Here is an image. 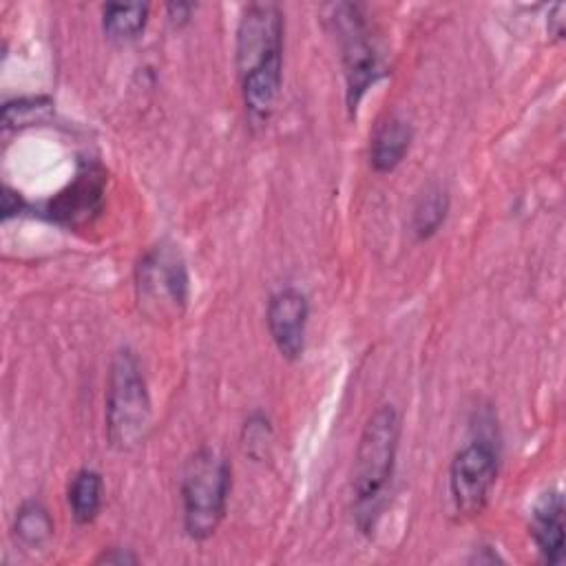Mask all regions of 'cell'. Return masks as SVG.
<instances>
[{
  "label": "cell",
  "mask_w": 566,
  "mask_h": 566,
  "mask_svg": "<svg viewBox=\"0 0 566 566\" xmlns=\"http://www.w3.org/2000/svg\"><path fill=\"white\" fill-rule=\"evenodd\" d=\"M237 75L245 111L261 124L274 111L283 80V13L272 2H252L237 27Z\"/></svg>",
  "instance_id": "6da1fadb"
},
{
  "label": "cell",
  "mask_w": 566,
  "mask_h": 566,
  "mask_svg": "<svg viewBox=\"0 0 566 566\" xmlns=\"http://www.w3.org/2000/svg\"><path fill=\"white\" fill-rule=\"evenodd\" d=\"M400 442V416L391 405H380L367 418L352 473V511L360 533H371L391 486Z\"/></svg>",
  "instance_id": "7a4b0ae2"
},
{
  "label": "cell",
  "mask_w": 566,
  "mask_h": 566,
  "mask_svg": "<svg viewBox=\"0 0 566 566\" xmlns=\"http://www.w3.org/2000/svg\"><path fill=\"white\" fill-rule=\"evenodd\" d=\"M153 427V407L139 360L130 349H119L111 363L106 389V433L115 449L142 447Z\"/></svg>",
  "instance_id": "3957f363"
},
{
  "label": "cell",
  "mask_w": 566,
  "mask_h": 566,
  "mask_svg": "<svg viewBox=\"0 0 566 566\" xmlns=\"http://www.w3.org/2000/svg\"><path fill=\"white\" fill-rule=\"evenodd\" d=\"M230 464L214 449L195 451L181 473L184 528L192 539H208L219 528L230 495Z\"/></svg>",
  "instance_id": "277c9868"
},
{
  "label": "cell",
  "mask_w": 566,
  "mask_h": 566,
  "mask_svg": "<svg viewBox=\"0 0 566 566\" xmlns=\"http://www.w3.org/2000/svg\"><path fill=\"white\" fill-rule=\"evenodd\" d=\"M135 294L142 314L155 323L179 321L190 296L186 261L170 243L150 248L135 270Z\"/></svg>",
  "instance_id": "5b68a950"
},
{
  "label": "cell",
  "mask_w": 566,
  "mask_h": 566,
  "mask_svg": "<svg viewBox=\"0 0 566 566\" xmlns=\"http://www.w3.org/2000/svg\"><path fill=\"white\" fill-rule=\"evenodd\" d=\"M332 22H334V31L340 46L343 69H345L347 106L354 113L365 91L380 75V57L376 53V46L369 35V27L360 7L356 4L334 7Z\"/></svg>",
  "instance_id": "8992f818"
},
{
  "label": "cell",
  "mask_w": 566,
  "mask_h": 566,
  "mask_svg": "<svg viewBox=\"0 0 566 566\" xmlns=\"http://www.w3.org/2000/svg\"><path fill=\"white\" fill-rule=\"evenodd\" d=\"M497 480V453L491 442L473 440L464 444L449 467V493L453 506L464 517H475L491 500Z\"/></svg>",
  "instance_id": "52a82bcc"
},
{
  "label": "cell",
  "mask_w": 566,
  "mask_h": 566,
  "mask_svg": "<svg viewBox=\"0 0 566 566\" xmlns=\"http://www.w3.org/2000/svg\"><path fill=\"white\" fill-rule=\"evenodd\" d=\"M310 316L307 296L296 287L279 290L265 312L268 332L279 349V354L287 360H296L305 347V327Z\"/></svg>",
  "instance_id": "ba28073f"
},
{
  "label": "cell",
  "mask_w": 566,
  "mask_h": 566,
  "mask_svg": "<svg viewBox=\"0 0 566 566\" xmlns=\"http://www.w3.org/2000/svg\"><path fill=\"white\" fill-rule=\"evenodd\" d=\"M104 177L95 168H88L75 177L55 199L49 203V217L64 226H80L88 221L102 206Z\"/></svg>",
  "instance_id": "9c48e42d"
},
{
  "label": "cell",
  "mask_w": 566,
  "mask_h": 566,
  "mask_svg": "<svg viewBox=\"0 0 566 566\" xmlns=\"http://www.w3.org/2000/svg\"><path fill=\"white\" fill-rule=\"evenodd\" d=\"M531 535L546 564L564 562V497L557 489L546 491L533 506Z\"/></svg>",
  "instance_id": "30bf717a"
},
{
  "label": "cell",
  "mask_w": 566,
  "mask_h": 566,
  "mask_svg": "<svg viewBox=\"0 0 566 566\" xmlns=\"http://www.w3.org/2000/svg\"><path fill=\"white\" fill-rule=\"evenodd\" d=\"M413 139L411 124L398 115H385L369 139V161L376 172H391L407 155Z\"/></svg>",
  "instance_id": "8fae6325"
},
{
  "label": "cell",
  "mask_w": 566,
  "mask_h": 566,
  "mask_svg": "<svg viewBox=\"0 0 566 566\" xmlns=\"http://www.w3.org/2000/svg\"><path fill=\"white\" fill-rule=\"evenodd\" d=\"M148 22V4L142 2H111L102 11L104 35L115 44L135 42Z\"/></svg>",
  "instance_id": "7c38bea8"
},
{
  "label": "cell",
  "mask_w": 566,
  "mask_h": 566,
  "mask_svg": "<svg viewBox=\"0 0 566 566\" xmlns=\"http://www.w3.org/2000/svg\"><path fill=\"white\" fill-rule=\"evenodd\" d=\"M69 509L77 524H88L97 517L104 502V482L102 475L93 469L77 471L69 482Z\"/></svg>",
  "instance_id": "4fadbf2b"
},
{
  "label": "cell",
  "mask_w": 566,
  "mask_h": 566,
  "mask_svg": "<svg viewBox=\"0 0 566 566\" xmlns=\"http://www.w3.org/2000/svg\"><path fill=\"white\" fill-rule=\"evenodd\" d=\"M449 212V197L440 186H429L416 201L411 212V232L424 241L433 237L444 223Z\"/></svg>",
  "instance_id": "5bb4252c"
},
{
  "label": "cell",
  "mask_w": 566,
  "mask_h": 566,
  "mask_svg": "<svg viewBox=\"0 0 566 566\" xmlns=\"http://www.w3.org/2000/svg\"><path fill=\"white\" fill-rule=\"evenodd\" d=\"M13 531L24 546H42L53 535V520L40 502H27L15 513Z\"/></svg>",
  "instance_id": "9a60e30c"
},
{
  "label": "cell",
  "mask_w": 566,
  "mask_h": 566,
  "mask_svg": "<svg viewBox=\"0 0 566 566\" xmlns=\"http://www.w3.org/2000/svg\"><path fill=\"white\" fill-rule=\"evenodd\" d=\"M51 111V102L49 99H15L4 104L2 111V122L7 128L11 126H29L35 124L38 119H44L46 113Z\"/></svg>",
  "instance_id": "2e32d148"
},
{
  "label": "cell",
  "mask_w": 566,
  "mask_h": 566,
  "mask_svg": "<svg viewBox=\"0 0 566 566\" xmlns=\"http://www.w3.org/2000/svg\"><path fill=\"white\" fill-rule=\"evenodd\" d=\"M95 562H97V564H117V566H124V564H137V557H135L130 551H124V548H108V551H104Z\"/></svg>",
  "instance_id": "e0dca14e"
},
{
  "label": "cell",
  "mask_w": 566,
  "mask_h": 566,
  "mask_svg": "<svg viewBox=\"0 0 566 566\" xmlns=\"http://www.w3.org/2000/svg\"><path fill=\"white\" fill-rule=\"evenodd\" d=\"M564 11H566V7L559 2V4H555V7L551 9V13H548L546 29H548V33H551L555 40H562V38H564Z\"/></svg>",
  "instance_id": "ac0fdd59"
},
{
  "label": "cell",
  "mask_w": 566,
  "mask_h": 566,
  "mask_svg": "<svg viewBox=\"0 0 566 566\" xmlns=\"http://www.w3.org/2000/svg\"><path fill=\"white\" fill-rule=\"evenodd\" d=\"M18 210H22V199L18 197V192H11L9 188H4V195H2V219H9L11 214H18Z\"/></svg>",
  "instance_id": "d6986e66"
}]
</instances>
